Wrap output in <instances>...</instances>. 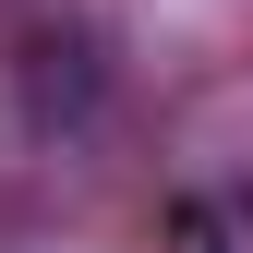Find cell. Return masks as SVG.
I'll list each match as a JSON object with an SVG mask.
<instances>
[{
	"mask_svg": "<svg viewBox=\"0 0 253 253\" xmlns=\"http://www.w3.org/2000/svg\"><path fill=\"white\" fill-rule=\"evenodd\" d=\"M169 229H181V253H217V217H205V205H181Z\"/></svg>",
	"mask_w": 253,
	"mask_h": 253,
	"instance_id": "7a4b0ae2",
	"label": "cell"
},
{
	"mask_svg": "<svg viewBox=\"0 0 253 253\" xmlns=\"http://www.w3.org/2000/svg\"><path fill=\"white\" fill-rule=\"evenodd\" d=\"M121 97V48L97 12H24L12 24V121L37 145H84Z\"/></svg>",
	"mask_w": 253,
	"mask_h": 253,
	"instance_id": "6da1fadb",
	"label": "cell"
}]
</instances>
